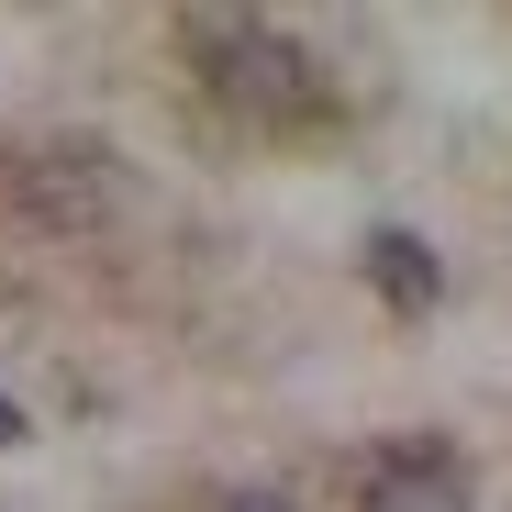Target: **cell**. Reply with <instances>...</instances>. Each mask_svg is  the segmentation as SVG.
<instances>
[{"label":"cell","instance_id":"4","mask_svg":"<svg viewBox=\"0 0 512 512\" xmlns=\"http://www.w3.org/2000/svg\"><path fill=\"white\" fill-rule=\"evenodd\" d=\"M368 279L390 312H423L435 301V256H423V234H368Z\"/></svg>","mask_w":512,"mask_h":512},{"label":"cell","instance_id":"3","mask_svg":"<svg viewBox=\"0 0 512 512\" xmlns=\"http://www.w3.org/2000/svg\"><path fill=\"white\" fill-rule=\"evenodd\" d=\"M357 512H479V501H468V468L446 446H379L357 468Z\"/></svg>","mask_w":512,"mask_h":512},{"label":"cell","instance_id":"2","mask_svg":"<svg viewBox=\"0 0 512 512\" xmlns=\"http://www.w3.org/2000/svg\"><path fill=\"white\" fill-rule=\"evenodd\" d=\"M0 201H12L34 234H101L123 190H112L101 145H12L0 156Z\"/></svg>","mask_w":512,"mask_h":512},{"label":"cell","instance_id":"5","mask_svg":"<svg viewBox=\"0 0 512 512\" xmlns=\"http://www.w3.org/2000/svg\"><path fill=\"white\" fill-rule=\"evenodd\" d=\"M212 512H301V501H279V490H223Z\"/></svg>","mask_w":512,"mask_h":512},{"label":"cell","instance_id":"6","mask_svg":"<svg viewBox=\"0 0 512 512\" xmlns=\"http://www.w3.org/2000/svg\"><path fill=\"white\" fill-rule=\"evenodd\" d=\"M23 446V412H12V390H0V457H12Z\"/></svg>","mask_w":512,"mask_h":512},{"label":"cell","instance_id":"1","mask_svg":"<svg viewBox=\"0 0 512 512\" xmlns=\"http://www.w3.org/2000/svg\"><path fill=\"white\" fill-rule=\"evenodd\" d=\"M179 45L201 67V90L245 123H312L323 112V67L279 12H179Z\"/></svg>","mask_w":512,"mask_h":512}]
</instances>
